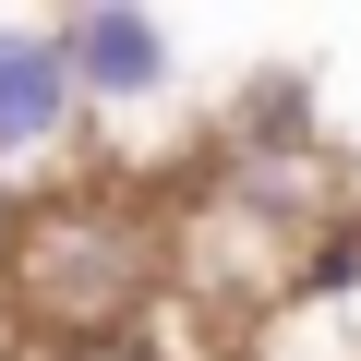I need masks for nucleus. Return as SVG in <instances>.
<instances>
[{"label": "nucleus", "mask_w": 361, "mask_h": 361, "mask_svg": "<svg viewBox=\"0 0 361 361\" xmlns=\"http://www.w3.org/2000/svg\"><path fill=\"white\" fill-rule=\"evenodd\" d=\"M169 301V205L121 193V169H73L25 205V253L0 325L25 349H121Z\"/></svg>", "instance_id": "obj_1"}, {"label": "nucleus", "mask_w": 361, "mask_h": 361, "mask_svg": "<svg viewBox=\"0 0 361 361\" xmlns=\"http://www.w3.org/2000/svg\"><path fill=\"white\" fill-rule=\"evenodd\" d=\"M49 25H61V61L85 85V121H133V109H157L180 85V37H169V13H145V0H73V13H49Z\"/></svg>", "instance_id": "obj_2"}, {"label": "nucleus", "mask_w": 361, "mask_h": 361, "mask_svg": "<svg viewBox=\"0 0 361 361\" xmlns=\"http://www.w3.org/2000/svg\"><path fill=\"white\" fill-rule=\"evenodd\" d=\"M73 133H85V85H73V61H61V25L0 13V180L73 157Z\"/></svg>", "instance_id": "obj_3"}, {"label": "nucleus", "mask_w": 361, "mask_h": 361, "mask_svg": "<svg viewBox=\"0 0 361 361\" xmlns=\"http://www.w3.org/2000/svg\"><path fill=\"white\" fill-rule=\"evenodd\" d=\"M25 205H37V180H0V289H13V253H25Z\"/></svg>", "instance_id": "obj_4"}, {"label": "nucleus", "mask_w": 361, "mask_h": 361, "mask_svg": "<svg viewBox=\"0 0 361 361\" xmlns=\"http://www.w3.org/2000/svg\"><path fill=\"white\" fill-rule=\"evenodd\" d=\"M13 361H133V349H13Z\"/></svg>", "instance_id": "obj_5"}, {"label": "nucleus", "mask_w": 361, "mask_h": 361, "mask_svg": "<svg viewBox=\"0 0 361 361\" xmlns=\"http://www.w3.org/2000/svg\"><path fill=\"white\" fill-rule=\"evenodd\" d=\"M13 349H25V337H13V325H0V361H13Z\"/></svg>", "instance_id": "obj_6"}]
</instances>
